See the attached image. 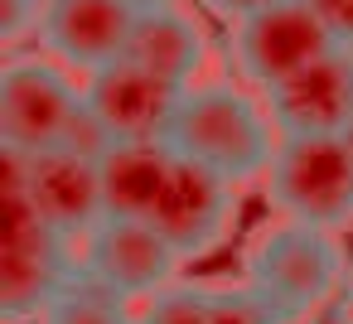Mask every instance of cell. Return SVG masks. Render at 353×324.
Wrapping results in <instances>:
<instances>
[{"mask_svg": "<svg viewBox=\"0 0 353 324\" xmlns=\"http://www.w3.org/2000/svg\"><path fill=\"white\" fill-rule=\"evenodd\" d=\"M165 141L184 160L223 174L228 184H247L271 170L281 131L266 102H256L242 83H199L184 92Z\"/></svg>", "mask_w": 353, "mask_h": 324, "instance_id": "1", "label": "cell"}, {"mask_svg": "<svg viewBox=\"0 0 353 324\" xmlns=\"http://www.w3.org/2000/svg\"><path fill=\"white\" fill-rule=\"evenodd\" d=\"M266 194L290 223L324 232L353 223V145L343 136H281Z\"/></svg>", "mask_w": 353, "mask_h": 324, "instance_id": "2", "label": "cell"}, {"mask_svg": "<svg viewBox=\"0 0 353 324\" xmlns=\"http://www.w3.org/2000/svg\"><path fill=\"white\" fill-rule=\"evenodd\" d=\"M247 281L266 290L290 319H305L343 285V252L324 227L281 218L247 247Z\"/></svg>", "mask_w": 353, "mask_h": 324, "instance_id": "3", "label": "cell"}, {"mask_svg": "<svg viewBox=\"0 0 353 324\" xmlns=\"http://www.w3.org/2000/svg\"><path fill=\"white\" fill-rule=\"evenodd\" d=\"M73 271V242L59 237L20 194H6V237H0V314L6 324L39 319Z\"/></svg>", "mask_w": 353, "mask_h": 324, "instance_id": "4", "label": "cell"}, {"mask_svg": "<svg viewBox=\"0 0 353 324\" xmlns=\"http://www.w3.org/2000/svg\"><path fill=\"white\" fill-rule=\"evenodd\" d=\"M83 107V88L49 59L10 54L0 68V141L10 155H44L59 150L73 117Z\"/></svg>", "mask_w": 353, "mask_h": 324, "instance_id": "5", "label": "cell"}, {"mask_svg": "<svg viewBox=\"0 0 353 324\" xmlns=\"http://www.w3.org/2000/svg\"><path fill=\"white\" fill-rule=\"evenodd\" d=\"M329 49H334V39L305 0L266 6L247 20H232V30H228V59L242 73V83L256 88L261 97L271 88H281L285 78H295L300 68H310L314 59H324Z\"/></svg>", "mask_w": 353, "mask_h": 324, "instance_id": "6", "label": "cell"}, {"mask_svg": "<svg viewBox=\"0 0 353 324\" xmlns=\"http://www.w3.org/2000/svg\"><path fill=\"white\" fill-rule=\"evenodd\" d=\"M6 194H20L59 237H88L107 218L102 199V170L88 155L73 150H44V155H10L6 150Z\"/></svg>", "mask_w": 353, "mask_h": 324, "instance_id": "7", "label": "cell"}, {"mask_svg": "<svg viewBox=\"0 0 353 324\" xmlns=\"http://www.w3.org/2000/svg\"><path fill=\"white\" fill-rule=\"evenodd\" d=\"M232 218H237V184H228L208 165H194L179 155L174 174H170V184L150 213L155 232L184 261H199L213 247H223V237L232 232Z\"/></svg>", "mask_w": 353, "mask_h": 324, "instance_id": "8", "label": "cell"}, {"mask_svg": "<svg viewBox=\"0 0 353 324\" xmlns=\"http://www.w3.org/2000/svg\"><path fill=\"white\" fill-rule=\"evenodd\" d=\"M78 261H83V271H92L97 281H107L126 300H150L165 285H174L184 256L145 218H102L83 237Z\"/></svg>", "mask_w": 353, "mask_h": 324, "instance_id": "9", "label": "cell"}, {"mask_svg": "<svg viewBox=\"0 0 353 324\" xmlns=\"http://www.w3.org/2000/svg\"><path fill=\"white\" fill-rule=\"evenodd\" d=\"M184 92L189 88H174L131 59H117V63L88 73V83H83V102L112 131V141H165Z\"/></svg>", "mask_w": 353, "mask_h": 324, "instance_id": "10", "label": "cell"}, {"mask_svg": "<svg viewBox=\"0 0 353 324\" xmlns=\"http://www.w3.org/2000/svg\"><path fill=\"white\" fill-rule=\"evenodd\" d=\"M136 15L141 10L126 6V0H44L34 34L63 68L97 73V68L126 59Z\"/></svg>", "mask_w": 353, "mask_h": 324, "instance_id": "11", "label": "cell"}, {"mask_svg": "<svg viewBox=\"0 0 353 324\" xmlns=\"http://www.w3.org/2000/svg\"><path fill=\"white\" fill-rule=\"evenodd\" d=\"M281 136H343L353 121V49H329L295 78L266 92Z\"/></svg>", "mask_w": 353, "mask_h": 324, "instance_id": "12", "label": "cell"}, {"mask_svg": "<svg viewBox=\"0 0 353 324\" xmlns=\"http://www.w3.org/2000/svg\"><path fill=\"white\" fill-rule=\"evenodd\" d=\"M174 160H179V150L170 141H117L97 160L107 218H145L150 223V213L174 174Z\"/></svg>", "mask_w": 353, "mask_h": 324, "instance_id": "13", "label": "cell"}, {"mask_svg": "<svg viewBox=\"0 0 353 324\" xmlns=\"http://www.w3.org/2000/svg\"><path fill=\"white\" fill-rule=\"evenodd\" d=\"M126 59L160 73L174 88H194V78L208 59V39H203V25L194 15H184L179 6L141 10L136 30H131V44H126Z\"/></svg>", "mask_w": 353, "mask_h": 324, "instance_id": "14", "label": "cell"}, {"mask_svg": "<svg viewBox=\"0 0 353 324\" xmlns=\"http://www.w3.org/2000/svg\"><path fill=\"white\" fill-rule=\"evenodd\" d=\"M39 324H136V314H131L121 290H112L107 281L83 271V261H78V271L63 281V290L39 314Z\"/></svg>", "mask_w": 353, "mask_h": 324, "instance_id": "15", "label": "cell"}, {"mask_svg": "<svg viewBox=\"0 0 353 324\" xmlns=\"http://www.w3.org/2000/svg\"><path fill=\"white\" fill-rule=\"evenodd\" d=\"M208 305H213V324H295L252 281H242V285H208Z\"/></svg>", "mask_w": 353, "mask_h": 324, "instance_id": "16", "label": "cell"}, {"mask_svg": "<svg viewBox=\"0 0 353 324\" xmlns=\"http://www.w3.org/2000/svg\"><path fill=\"white\" fill-rule=\"evenodd\" d=\"M150 324H213V305H208V285H165L160 295H150L145 305Z\"/></svg>", "mask_w": 353, "mask_h": 324, "instance_id": "17", "label": "cell"}, {"mask_svg": "<svg viewBox=\"0 0 353 324\" xmlns=\"http://www.w3.org/2000/svg\"><path fill=\"white\" fill-rule=\"evenodd\" d=\"M339 49H353V0H305Z\"/></svg>", "mask_w": 353, "mask_h": 324, "instance_id": "18", "label": "cell"}, {"mask_svg": "<svg viewBox=\"0 0 353 324\" xmlns=\"http://www.w3.org/2000/svg\"><path fill=\"white\" fill-rule=\"evenodd\" d=\"M44 0H0V39L15 44L25 30H39Z\"/></svg>", "mask_w": 353, "mask_h": 324, "instance_id": "19", "label": "cell"}, {"mask_svg": "<svg viewBox=\"0 0 353 324\" xmlns=\"http://www.w3.org/2000/svg\"><path fill=\"white\" fill-rule=\"evenodd\" d=\"M203 6L232 25V20H247V15H256V10H266V6H281V0H203Z\"/></svg>", "mask_w": 353, "mask_h": 324, "instance_id": "20", "label": "cell"}, {"mask_svg": "<svg viewBox=\"0 0 353 324\" xmlns=\"http://www.w3.org/2000/svg\"><path fill=\"white\" fill-rule=\"evenodd\" d=\"M126 6H136V10H165V6H179V0H126Z\"/></svg>", "mask_w": 353, "mask_h": 324, "instance_id": "21", "label": "cell"}, {"mask_svg": "<svg viewBox=\"0 0 353 324\" xmlns=\"http://www.w3.org/2000/svg\"><path fill=\"white\" fill-rule=\"evenodd\" d=\"M343 141H348V145H353V121H348V131H343Z\"/></svg>", "mask_w": 353, "mask_h": 324, "instance_id": "22", "label": "cell"}, {"mask_svg": "<svg viewBox=\"0 0 353 324\" xmlns=\"http://www.w3.org/2000/svg\"><path fill=\"white\" fill-rule=\"evenodd\" d=\"M136 324H150V319H145V314H141V319H136Z\"/></svg>", "mask_w": 353, "mask_h": 324, "instance_id": "23", "label": "cell"}]
</instances>
